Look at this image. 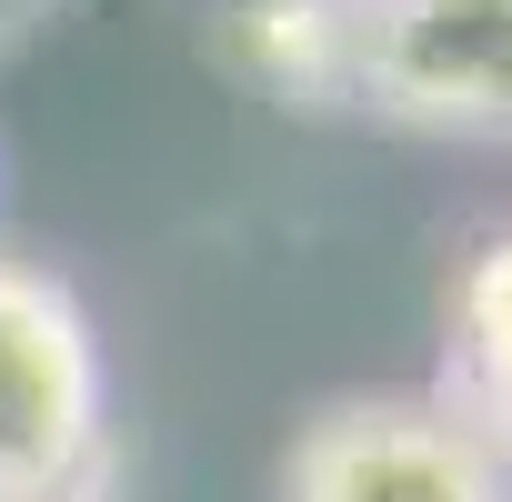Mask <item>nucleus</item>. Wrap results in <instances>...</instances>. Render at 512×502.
Masks as SVG:
<instances>
[{
	"label": "nucleus",
	"mask_w": 512,
	"mask_h": 502,
	"mask_svg": "<svg viewBox=\"0 0 512 502\" xmlns=\"http://www.w3.org/2000/svg\"><path fill=\"white\" fill-rule=\"evenodd\" d=\"M332 101L442 141H512V0H342Z\"/></svg>",
	"instance_id": "f257e3e1"
},
{
	"label": "nucleus",
	"mask_w": 512,
	"mask_h": 502,
	"mask_svg": "<svg viewBox=\"0 0 512 502\" xmlns=\"http://www.w3.org/2000/svg\"><path fill=\"white\" fill-rule=\"evenodd\" d=\"M101 452V342L71 282L0 262V502H71Z\"/></svg>",
	"instance_id": "f03ea898"
},
{
	"label": "nucleus",
	"mask_w": 512,
	"mask_h": 502,
	"mask_svg": "<svg viewBox=\"0 0 512 502\" xmlns=\"http://www.w3.org/2000/svg\"><path fill=\"white\" fill-rule=\"evenodd\" d=\"M282 502H512V482L502 452L452 402L362 392L302 422L282 462Z\"/></svg>",
	"instance_id": "7ed1b4c3"
},
{
	"label": "nucleus",
	"mask_w": 512,
	"mask_h": 502,
	"mask_svg": "<svg viewBox=\"0 0 512 502\" xmlns=\"http://www.w3.org/2000/svg\"><path fill=\"white\" fill-rule=\"evenodd\" d=\"M452 352H462V402H452V412L502 452V442H512V231L482 241V262L462 272Z\"/></svg>",
	"instance_id": "20e7f679"
},
{
	"label": "nucleus",
	"mask_w": 512,
	"mask_h": 502,
	"mask_svg": "<svg viewBox=\"0 0 512 502\" xmlns=\"http://www.w3.org/2000/svg\"><path fill=\"white\" fill-rule=\"evenodd\" d=\"M41 11H51V0H0V51H11V41H21Z\"/></svg>",
	"instance_id": "39448f33"
},
{
	"label": "nucleus",
	"mask_w": 512,
	"mask_h": 502,
	"mask_svg": "<svg viewBox=\"0 0 512 502\" xmlns=\"http://www.w3.org/2000/svg\"><path fill=\"white\" fill-rule=\"evenodd\" d=\"M71 502H81V492H71Z\"/></svg>",
	"instance_id": "423d86ee"
}]
</instances>
